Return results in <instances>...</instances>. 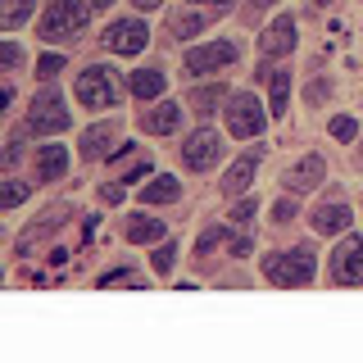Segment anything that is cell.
Returning <instances> with one entry per match:
<instances>
[{
    "label": "cell",
    "mask_w": 363,
    "mask_h": 363,
    "mask_svg": "<svg viewBox=\"0 0 363 363\" xmlns=\"http://www.w3.org/2000/svg\"><path fill=\"white\" fill-rule=\"evenodd\" d=\"M91 18V0H50V9L41 14L37 32L45 41H73Z\"/></svg>",
    "instance_id": "6da1fadb"
},
{
    "label": "cell",
    "mask_w": 363,
    "mask_h": 363,
    "mask_svg": "<svg viewBox=\"0 0 363 363\" xmlns=\"http://www.w3.org/2000/svg\"><path fill=\"white\" fill-rule=\"evenodd\" d=\"M313 250L295 245V250H277V255L264 259V277L272 286H309L313 281Z\"/></svg>",
    "instance_id": "7a4b0ae2"
},
{
    "label": "cell",
    "mask_w": 363,
    "mask_h": 363,
    "mask_svg": "<svg viewBox=\"0 0 363 363\" xmlns=\"http://www.w3.org/2000/svg\"><path fill=\"white\" fill-rule=\"evenodd\" d=\"M77 100H82L86 109H113L118 105V86H113V73L109 68H86V73H77Z\"/></svg>",
    "instance_id": "3957f363"
},
{
    "label": "cell",
    "mask_w": 363,
    "mask_h": 363,
    "mask_svg": "<svg viewBox=\"0 0 363 363\" xmlns=\"http://www.w3.org/2000/svg\"><path fill=\"white\" fill-rule=\"evenodd\" d=\"M68 123H73V118H68L60 91H41V96L32 100V109H28V128H32V132L50 136V132H64Z\"/></svg>",
    "instance_id": "277c9868"
},
{
    "label": "cell",
    "mask_w": 363,
    "mask_h": 363,
    "mask_svg": "<svg viewBox=\"0 0 363 363\" xmlns=\"http://www.w3.org/2000/svg\"><path fill=\"white\" fill-rule=\"evenodd\" d=\"M227 128L232 136H264V105H259L255 96H232V105H227Z\"/></svg>",
    "instance_id": "5b68a950"
},
{
    "label": "cell",
    "mask_w": 363,
    "mask_h": 363,
    "mask_svg": "<svg viewBox=\"0 0 363 363\" xmlns=\"http://www.w3.org/2000/svg\"><path fill=\"white\" fill-rule=\"evenodd\" d=\"M145 41H150V28H145L141 18H118L105 28V45L113 55H141Z\"/></svg>",
    "instance_id": "8992f818"
},
{
    "label": "cell",
    "mask_w": 363,
    "mask_h": 363,
    "mask_svg": "<svg viewBox=\"0 0 363 363\" xmlns=\"http://www.w3.org/2000/svg\"><path fill=\"white\" fill-rule=\"evenodd\" d=\"M332 277L340 286H363V236H345L332 255Z\"/></svg>",
    "instance_id": "52a82bcc"
},
{
    "label": "cell",
    "mask_w": 363,
    "mask_h": 363,
    "mask_svg": "<svg viewBox=\"0 0 363 363\" xmlns=\"http://www.w3.org/2000/svg\"><path fill=\"white\" fill-rule=\"evenodd\" d=\"M223 155V136L213 128H200L186 136V145H182V159H186V168H213Z\"/></svg>",
    "instance_id": "ba28073f"
},
{
    "label": "cell",
    "mask_w": 363,
    "mask_h": 363,
    "mask_svg": "<svg viewBox=\"0 0 363 363\" xmlns=\"http://www.w3.org/2000/svg\"><path fill=\"white\" fill-rule=\"evenodd\" d=\"M236 60V45L232 41H213V45H196V50H186V73H218Z\"/></svg>",
    "instance_id": "9c48e42d"
},
{
    "label": "cell",
    "mask_w": 363,
    "mask_h": 363,
    "mask_svg": "<svg viewBox=\"0 0 363 363\" xmlns=\"http://www.w3.org/2000/svg\"><path fill=\"white\" fill-rule=\"evenodd\" d=\"M323 177H327L323 155H304L300 164H291V168H286V177H281V182H286V191H313Z\"/></svg>",
    "instance_id": "30bf717a"
},
{
    "label": "cell",
    "mask_w": 363,
    "mask_h": 363,
    "mask_svg": "<svg viewBox=\"0 0 363 363\" xmlns=\"http://www.w3.org/2000/svg\"><path fill=\"white\" fill-rule=\"evenodd\" d=\"M259 50H264L268 60H277V55L295 50V18L281 14L277 23H268V32H264V41H259Z\"/></svg>",
    "instance_id": "8fae6325"
},
{
    "label": "cell",
    "mask_w": 363,
    "mask_h": 363,
    "mask_svg": "<svg viewBox=\"0 0 363 363\" xmlns=\"http://www.w3.org/2000/svg\"><path fill=\"white\" fill-rule=\"evenodd\" d=\"M136 123H141V132H150V136H168L182 123V105H168L164 100V105H155V109H141Z\"/></svg>",
    "instance_id": "7c38bea8"
},
{
    "label": "cell",
    "mask_w": 363,
    "mask_h": 363,
    "mask_svg": "<svg viewBox=\"0 0 363 363\" xmlns=\"http://www.w3.org/2000/svg\"><path fill=\"white\" fill-rule=\"evenodd\" d=\"M255 168H259V150H250V155H241L232 168H227V177H223V191L227 196H241V191L255 182Z\"/></svg>",
    "instance_id": "4fadbf2b"
},
{
    "label": "cell",
    "mask_w": 363,
    "mask_h": 363,
    "mask_svg": "<svg viewBox=\"0 0 363 363\" xmlns=\"http://www.w3.org/2000/svg\"><path fill=\"white\" fill-rule=\"evenodd\" d=\"M68 173V150L64 145H41L37 150V182H60Z\"/></svg>",
    "instance_id": "5bb4252c"
},
{
    "label": "cell",
    "mask_w": 363,
    "mask_h": 363,
    "mask_svg": "<svg viewBox=\"0 0 363 363\" xmlns=\"http://www.w3.org/2000/svg\"><path fill=\"white\" fill-rule=\"evenodd\" d=\"M113 141H118L113 123H96V128H86V132H82V155H86V159H105Z\"/></svg>",
    "instance_id": "9a60e30c"
},
{
    "label": "cell",
    "mask_w": 363,
    "mask_h": 363,
    "mask_svg": "<svg viewBox=\"0 0 363 363\" xmlns=\"http://www.w3.org/2000/svg\"><path fill=\"white\" fill-rule=\"evenodd\" d=\"M345 227H350V209H345V204H318V209H313V232L336 236V232H345Z\"/></svg>",
    "instance_id": "2e32d148"
},
{
    "label": "cell",
    "mask_w": 363,
    "mask_h": 363,
    "mask_svg": "<svg viewBox=\"0 0 363 363\" xmlns=\"http://www.w3.org/2000/svg\"><path fill=\"white\" fill-rule=\"evenodd\" d=\"M128 86H132V96L155 100V96H164V73H159V68H136L128 77Z\"/></svg>",
    "instance_id": "e0dca14e"
},
{
    "label": "cell",
    "mask_w": 363,
    "mask_h": 363,
    "mask_svg": "<svg viewBox=\"0 0 363 363\" xmlns=\"http://www.w3.org/2000/svg\"><path fill=\"white\" fill-rule=\"evenodd\" d=\"M182 196V182L177 177H155L150 186H141V200L145 204H173Z\"/></svg>",
    "instance_id": "ac0fdd59"
},
{
    "label": "cell",
    "mask_w": 363,
    "mask_h": 363,
    "mask_svg": "<svg viewBox=\"0 0 363 363\" xmlns=\"http://www.w3.org/2000/svg\"><path fill=\"white\" fill-rule=\"evenodd\" d=\"M32 9H37V0H5V9H0V28H5V32H14L18 23L32 14Z\"/></svg>",
    "instance_id": "d6986e66"
},
{
    "label": "cell",
    "mask_w": 363,
    "mask_h": 363,
    "mask_svg": "<svg viewBox=\"0 0 363 363\" xmlns=\"http://www.w3.org/2000/svg\"><path fill=\"white\" fill-rule=\"evenodd\" d=\"M223 96H227L223 86H200V91H191V109H196V113H213L223 105Z\"/></svg>",
    "instance_id": "ffe728a7"
},
{
    "label": "cell",
    "mask_w": 363,
    "mask_h": 363,
    "mask_svg": "<svg viewBox=\"0 0 363 363\" xmlns=\"http://www.w3.org/2000/svg\"><path fill=\"white\" fill-rule=\"evenodd\" d=\"M128 236L136 245H145V241H164V223L159 218H136L132 227H128Z\"/></svg>",
    "instance_id": "44dd1931"
},
{
    "label": "cell",
    "mask_w": 363,
    "mask_h": 363,
    "mask_svg": "<svg viewBox=\"0 0 363 363\" xmlns=\"http://www.w3.org/2000/svg\"><path fill=\"white\" fill-rule=\"evenodd\" d=\"M286 100H291V73H272V113H277V118H281V113H286Z\"/></svg>",
    "instance_id": "7402d4cb"
},
{
    "label": "cell",
    "mask_w": 363,
    "mask_h": 363,
    "mask_svg": "<svg viewBox=\"0 0 363 363\" xmlns=\"http://www.w3.org/2000/svg\"><path fill=\"white\" fill-rule=\"evenodd\" d=\"M28 182H5V191H0V209H14V204H23L28 200Z\"/></svg>",
    "instance_id": "603a6c76"
},
{
    "label": "cell",
    "mask_w": 363,
    "mask_h": 363,
    "mask_svg": "<svg viewBox=\"0 0 363 363\" xmlns=\"http://www.w3.org/2000/svg\"><path fill=\"white\" fill-rule=\"evenodd\" d=\"M113 286H141V277H136L132 268H118V272H105L100 277V291H113Z\"/></svg>",
    "instance_id": "cb8c5ba5"
},
{
    "label": "cell",
    "mask_w": 363,
    "mask_h": 363,
    "mask_svg": "<svg viewBox=\"0 0 363 363\" xmlns=\"http://www.w3.org/2000/svg\"><path fill=\"white\" fill-rule=\"evenodd\" d=\"M200 28H204L200 14H173V32H177V37H196Z\"/></svg>",
    "instance_id": "d4e9b609"
},
{
    "label": "cell",
    "mask_w": 363,
    "mask_h": 363,
    "mask_svg": "<svg viewBox=\"0 0 363 363\" xmlns=\"http://www.w3.org/2000/svg\"><path fill=\"white\" fill-rule=\"evenodd\" d=\"M332 136H336V141H354V136H359V123L340 113V118H332Z\"/></svg>",
    "instance_id": "484cf974"
},
{
    "label": "cell",
    "mask_w": 363,
    "mask_h": 363,
    "mask_svg": "<svg viewBox=\"0 0 363 363\" xmlns=\"http://www.w3.org/2000/svg\"><path fill=\"white\" fill-rule=\"evenodd\" d=\"M173 259H177V245H159L155 250V272H173Z\"/></svg>",
    "instance_id": "4316f807"
},
{
    "label": "cell",
    "mask_w": 363,
    "mask_h": 363,
    "mask_svg": "<svg viewBox=\"0 0 363 363\" xmlns=\"http://www.w3.org/2000/svg\"><path fill=\"white\" fill-rule=\"evenodd\" d=\"M223 241H227V232H223V227H209V232L200 236V245H196V250H200V255H209V250H213V245H223Z\"/></svg>",
    "instance_id": "83f0119b"
},
{
    "label": "cell",
    "mask_w": 363,
    "mask_h": 363,
    "mask_svg": "<svg viewBox=\"0 0 363 363\" xmlns=\"http://www.w3.org/2000/svg\"><path fill=\"white\" fill-rule=\"evenodd\" d=\"M255 209H259L255 200H241V204H236V209H232V218H236V223L245 227V223H255Z\"/></svg>",
    "instance_id": "f1b7e54d"
},
{
    "label": "cell",
    "mask_w": 363,
    "mask_h": 363,
    "mask_svg": "<svg viewBox=\"0 0 363 363\" xmlns=\"http://www.w3.org/2000/svg\"><path fill=\"white\" fill-rule=\"evenodd\" d=\"M0 60H5V68H18L23 64V50H18L14 41H5V45H0Z\"/></svg>",
    "instance_id": "f546056e"
},
{
    "label": "cell",
    "mask_w": 363,
    "mask_h": 363,
    "mask_svg": "<svg viewBox=\"0 0 363 363\" xmlns=\"http://www.w3.org/2000/svg\"><path fill=\"white\" fill-rule=\"evenodd\" d=\"M60 68H64V60H60V55H45V60H37V73H41V77H55Z\"/></svg>",
    "instance_id": "4dcf8cb0"
},
{
    "label": "cell",
    "mask_w": 363,
    "mask_h": 363,
    "mask_svg": "<svg viewBox=\"0 0 363 363\" xmlns=\"http://www.w3.org/2000/svg\"><path fill=\"white\" fill-rule=\"evenodd\" d=\"M272 218H277V223H291V218H295V200H277V209H272Z\"/></svg>",
    "instance_id": "1f68e13d"
},
{
    "label": "cell",
    "mask_w": 363,
    "mask_h": 363,
    "mask_svg": "<svg viewBox=\"0 0 363 363\" xmlns=\"http://www.w3.org/2000/svg\"><path fill=\"white\" fill-rule=\"evenodd\" d=\"M100 200H105V204H118L123 200V186H109V182H105V186H100Z\"/></svg>",
    "instance_id": "d6a6232c"
},
{
    "label": "cell",
    "mask_w": 363,
    "mask_h": 363,
    "mask_svg": "<svg viewBox=\"0 0 363 363\" xmlns=\"http://www.w3.org/2000/svg\"><path fill=\"white\" fill-rule=\"evenodd\" d=\"M132 5H136V9H159L164 0H132Z\"/></svg>",
    "instance_id": "836d02e7"
},
{
    "label": "cell",
    "mask_w": 363,
    "mask_h": 363,
    "mask_svg": "<svg viewBox=\"0 0 363 363\" xmlns=\"http://www.w3.org/2000/svg\"><path fill=\"white\" fill-rule=\"evenodd\" d=\"M191 5H218V9H227V0H191Z\"/></svg>",
    "instance_id": "e575fe53"
},
{
    "label": "cell",
    "mask_w": 363,
    "mask_h": 363,
    "mask_svg": "<svg viewBox=\"0 0 363 363\" xmlns=\"http://www.w3.org/2000/svg\"><path fill=\"white\" fill-rule=\"evenodd\" d=\"M113 5V0H91V9H109Z\"/></svg>",
    "instance_id": "d590c367"
},
{
    "label": "cell",
    "mask_w": 363,
    "mask_h": 363,
    "mask_svg": "<svg viewBox=\"0 0 363 363\" xmlns=\"http://www.w3.org/2000/svg\"><path fill=\"white\" fill-rule=\"evenodd\" d=\"M255 5H272V0H255Z\"/></svg>",
    "instance_id": "8d00e7d4"
},
{
    "label": "cell",
    "mask_w": 363,
    "mask_h": 363,
    "mask_svg": "<svg viewBox=\"0 0 363 363\" xmlns=\"http://www.w3.org/2000/svg\"><path fill=\"white\" fill-rule=\"evenodd\" d=\"M323 5H327V0H323Z\"/></svg>",
    "instance_id": "74e56055"
}]
</instances>
